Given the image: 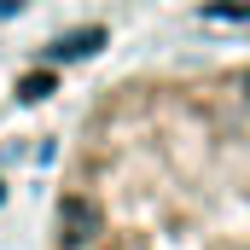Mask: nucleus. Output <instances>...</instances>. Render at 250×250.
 Returning <instances> with one entry per match:
<instances>
[{
	"mask_svg": "<svg viewBox=\"0 0 250 250\" xmlns=\"http://www.w3.org/2000/svg\"><path fill=\"white\" fill-rule=\"evenodd\" d=\"M59 227H64V245H87L99 233V209L87 198H64L59 204Z\"/></svg>",
	"mask_w": 250,
	"mask_h": 250,
	"instance_id": "f257e3e1",
	"label": "nucleus"
},
{
	"mask_svg": "<svg viewBox=\"0 0 250 250\" xmlns=\"http://www.w3.org/2000/svg\"><path fill=\"white\" fill-rule=\"evenodd\" d=\"M105 47V29L93 23V29H70V35H59L53 41V59H93Z\"/></svg>",
	"mask_w": 250,
	"mask_h": 250,
	"instance_id": "f03ea898",
	"label": "nucleus"
},
{
	"mask_svg": "<svg viewBox=\"0 0 250 250\" xmlns=\"http://www.w3.org/2000/svg\"><path fill=\"white\" fill-rule=\"evenodd\" d=\"M47 93H53V76H47V70H41V76H23V82H18V99H23V105H35V99H47Z\"/></svg>",
	"mask_w": 250,
	"mask_h": 250,
	"instance_id": "7ed1b4c3",
	"label": "nucleus"
},
{
	"mask_svg": "<svg viewBox=\"0 0 250 250\" xmlns=\"http://www.w3.org/2000/svg\"><path fill=\"white\" fill-rule=\"evenodd\" d=\"M23 12V0H0V18H18Z\"/></svg>",
	"mask_w": 250,
	"mask_h": 250,
	"instance_id": "20e7f679",
	"label": "nucleus"
},
{
	"mask_svg": "<svg viewBox=\"0 0 250 250\" xmlns=\"http://www.w3.org/2000/svg\"><path fill=\"white\" fill-rule=\"evenodd\" d=\"M239 87H245V93H250V70H245V76H239Z\"/></svg>",
	"mask_w": 250,
	"mask_h": 250,
	"instance_id": "39448f33",
	"label": "nucleus"
}]
</instances>
